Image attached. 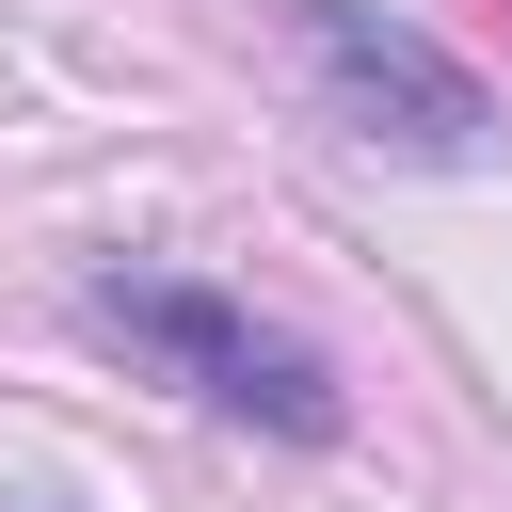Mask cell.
Masks as SVG:
<instances>
[{
	"instance_id": "obj_1",
	"label": "cell",
	"mask_w": 512,
	"mask_h": 512,
	"mask_svg": "<svg viewBox=\"0 0 512 512\" xmlns=\"http://www.w3.org/2000/svg\"><path fill=\"white\" fill-rule=\"evenodd\" d=\"M96 320L128 336V352H160L192 400H224V416H272V432H304V448H336L352 432V400H336V368L304 352V336H272L256 304H224V288H160V272H112L96 288Z\"/></svg>"
},
{
	"instance_id": "obj_2",
	"label": "cell",
	"mask_w": 512,
	"mask_h": 512,
	"mask_svg": "<svg viewBox=\"0 0 512 512\" xmlns=\"http://www.w3.org/2000/svg\"><path fill=\"white\" fill-rule=\"evenodd\" d=\"M304 48H320V80H336V112H352L368 144H400V160H480L496 96H480L432 32H400V16H368V0H304Z\"/></svg>"
}]
</instances>
